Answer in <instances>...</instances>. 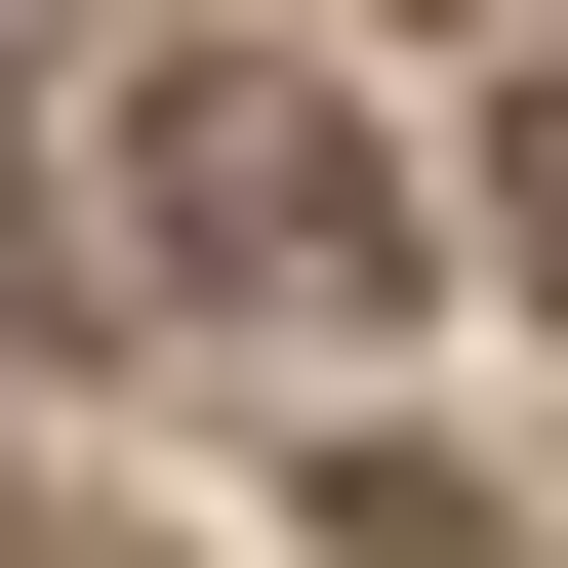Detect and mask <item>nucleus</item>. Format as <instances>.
<instances>
[{
  "mask_svg": "<svg viewBox=\"0 0 568 568\" xmlns=\"http://www.w3.org/2000/svg\"><path fill=\"white\" fill-rule=\"evenodd\" d=\"M487 244H528V284H568V122H528V163H487Z\"/></svg>",
  "mask_w": 568,
  "mask_h": 568,
  "instance_id": "2",
  "label": "nucleus"
},
{
  "mask_svg": "<svg viewBox=\"0 0 568 568\" xmlns=\"http://www.w3.org/2000/svg\"><path fill=\"white\" fill-rule=\"evenodd\" d=\"M82 284H244V325H366V284H406V203H366V122L284 82V41H163V82L82 122Z\"/></svg>",
  "mask_w": 568,
  "mask_h": 568,
  "instance_id": "1",
  "label": "nucleus"
}]
</instances>
